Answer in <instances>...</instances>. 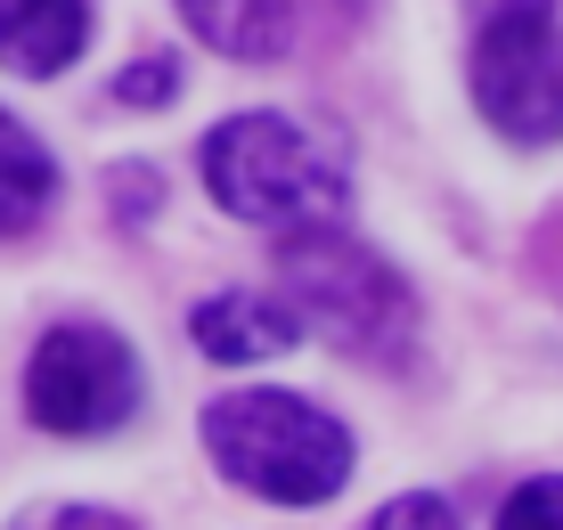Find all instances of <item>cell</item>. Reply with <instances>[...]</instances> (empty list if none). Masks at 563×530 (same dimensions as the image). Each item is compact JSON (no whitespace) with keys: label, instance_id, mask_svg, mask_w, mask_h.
Listing matches in <instances>:
<instances>
[{"label":"cell","instance_id":"8fae6325","mask_svg":"<svg viewBox=\"0 0 563 530\" xmlns=\"http://www.w3.org/2000/svg\"><path fill=\"white\" fill-rule=\"evenodd\" d=\"M172 90H180V66H172V57H140L131 74H114V98H123V107H164Z\"/></svg>","mask_w":563,"mask_h":530},{"label":"cell","instance_id":"9c48e42d","mask_svg":"<svg viewBox=\"0 0 563 530\" xmlns=\"http://www.w3.org/2000/svg\"><path fill=\"white\" fill-rule=\"evenodd\" d=\"M57 196V164L16 114H0V238H25Z\"/></svg>","mask_w":563,"mask_h":530},{"label":"cell","instance_id":"5bb4252c","mask_svg":"<svg viewBox=\"0 0 563 530\" xmlns=\"http://www.w3.org/2000/svg\"><path fill=\"white\" fill-rule=\"evenodd\" d=\"M474 9H490V0H474Z\"/></svg>","mask_w":563,"mask_h":530},{"label":"cell","instance_id":"8992f818","mask_svg":"<svg viewBox=\"0 0 563 530\" xmlns=\"http://www.w3.org/2000/svg\"><path fill=\"white\" fill-rule=\"evenodd\" d=\"M180 9L221 57L278 66V57H302V49L335 42L367 0H180Z\"/></svg>","mask_w":563,"mask_h":530},{"label":"cell","instance_id":"52a82bcc","mask_svg":"<svg viewBox=\"0 0 563 530\" xmlns=\"http://www.w3.org/2000/svg\"><path fill=\"white\" fill-rule=\"evenodd\" d=\"M188 327H197V351L221 367H254V360H278V351L302 343L295 302H278V294H205Z\"/></svg>","mask_w":563,"mask_h":530},{"label":"cell","instance_id":"5b68a950","mask_svg":"<svg viewBox=\"0 0 563 530\" xmlns=\"http://www.w3.org/2000/svg\"><path fill=\"white\" fill-rule=\"evenodd\" d=\"M140 408V360L114 327H90V319H66L33 343L25 360V417L42 433H66V441H90V433H114L131 424Z\"/></svg>","mask_w":563,"mask_h":530},{"label":"cell","instance_id":"ba28073f","mask_svg":"<svg viewBox=\"0 0 563 530\" xmlns=\"http://www.w3.org/2000/svg\"><path fill=\"white\" fill-rule=\"evenodd\" d=\"M90 42V9L82 0H0V66L9 74H66Z\"/></svg>","mask_w":563,"mask_h":530},{"label":"cell","instance_id":"6da1fadb","mask_svg":"<svg viewBox=\"0 0 563 530\" xmlns=\"http://www.w3.org/2000/svg\"><path fill=\"white\" fill-rule=\"evenodd\" d=\"M205 188L254 229H319L343 221V147L295 114H229L205 140Z\"/></svg>","mask_w":563,"mask_h":530},{"label":"cell","instance_id":"30bf717a","mask_svg":"<svg viewBox=\"0 0 563 530\" xmlns=\"http://www.w3.org/2000/svg\"><path fill=\"white\" fill-rule=\"evenodd\" d=\"M498 530H563V474L522 482L507 506H498Z\"/></svg>","mask_w":563,"mask_h":530},{"label":"cell","instance_id":"3957f363","mask_svg":"<svg viewBox=\"0 0 563 530\" xmlns=\"http://www.w3.org/2000/svg\"><path fill=\"white\" fill-rule=\"evenodd\" d=\"M278 278H286V302L310 335H327L352 360H400L417 335V302L400 286V269L384 253L352 245L335 221L319 229H286V253H278Z\"/></svg>","mask_w":563,"mask_h":530},{"label":"cell","instance_id":"7c38bea8","mask_svg":"<svg viewBox=\"0 0 563 530\" xmlns=\"http://www.w3.org/2000/svg\"><path fill=\"white\" fill-rule=\"evenodd\" d=\"M367 530H457V515H450V498H424V489H409V498H393Z\"/></svg>","mask_w":563,"mask_h":530},{"label":"cell","instance_id":"4fadbf2b","mask_svg":"<svg viewBox=\"0 0 563 530\" xmlns=\"http://www.w3.org/2000/svg\"><path fill=\"white\" fill-rule=\"evenodd\" d=\"M16 530H131L123 515H99V506H49V515H25Z\"/></svg>","mask_w":563,"mask_h":530},{"label":"cell","instance_id":"277c9868","mask_svg":"<svg viewBox=\"0 0 563 530\" xmlns=\"http://www.w3.org/2000/svg\"><path fill=\"white\" fill-rule=\"evenodd\" d=\"M474 107L507 140H563V0H490L474 33Z\"/></svg>","mask_w":563,"mask_h":530},{"label":"cell","instance_id":"7a4b0ae2","mask_svg":"<svg viewBox=\"0 0 563 530\" xmlns=\"http://www.w3.org/2000/svg\"><path fill=\"white\" fill-rule=\"evenodd\" d=\"M205 449L238 489L269 506H319L352 482V433L302 391H229L205 408Z\"/></svg>","mask_w":563,"mask_h":530}]
</instances>
